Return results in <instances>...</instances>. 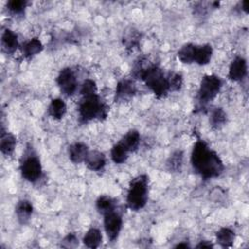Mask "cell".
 Here are the masks:
<instances>
[{
    "mask_svg": "<svg viewBox=\"0 0 249 249\" xmlns=\"http://www.w3.org/2000/svg\"><path fill=\"white\" fill-rule=\"evenodd\" d=\"M84 162L89 169L92 171H99L105 166L106 158L104 154L99 151H89Z\"/></svg>",
    "mask_w": 249,
    "mask_h": 249,
    "instance_id": "cell-11",
    "label": "cell"
},
{
    "mask_svg": "<svg viewBox=\"0 0 249 249\" xmlns=\"http://www.w3.org/2000/svg\"><path fill=\"white\" fill-rule=\"evenodd\" d=\"M96 91H97L96 84L93 80H90V79L85 80L80 89V93L84 97L94 95V94H96Z\"/></svg>",
    "mask_w": 249,
    "mask_h": 249,
    "instance_id": "cell-29",
    "label": "cell"
},
{
    "mask_svg": "<svg viewBox=\"0 0 249 249\" xmlns=\"http://www.w3.org/2000/svg\"><path fill=\"white\" fill-rule=\"evenodd\" d=\"M247 75V62L243 57H235L229 68V78L234 82L242 81Z\"/></svg>",
    "mask_w": 249,
    "mask_h": 249,
    "instance_id": "cell-10",
    "label": "cell"
},
{
    "mask_svg": "<svg viewBox=\"0 0 249 249\" xmlns=\"http://www.w3.org/2000/svg\"><path fill=\"white\" fill-rule=\"evenodd\" d=\"M88 153H89L88 146L82 142L73 143L68 147L69 159L74 163H80L85 161Z\"/></svg>",
    "mask_w": 249,
    "mask_h": 249,
    "instance_id": "cell-12",
    "label": "cell"
},
{
    "mask_svg": "<svg viewBox=\"0 0 249 249\" xmlns=\"http://www.w3.org/2000/svg\"><path fill=\"white\" fill-rule=\"evenodd\" d=\"M188 248L189 245L187 243H178L177 245H175V248Z\"/></svg>",
    "mask_w": 249,
    "mask_h": 249,
    "instance_id": "cell-34",
    "label": "cell"
},
{
    "mask_svg": "<svg viewBox=\"0 0 249 249\" xmlns=\"http://www.w3.org/2000/svg\"><path fill=\"white\" fill-rule=\"evenodd\" d=\"M42 50H43V45L41 41L37 38H32L29 41L25 42L21 48L22 53L26 58H31L35 56L36 54L41 53Z\"/></svg>",
    "mask_w": 249,
    "mask_h": 249,
    "instance_id": "cell-19",
    "label": "cell"
},
{
    "mask_svg": "<svg viewBox=\"0 0 249 249\" xmlns=\"http://www.w3.org/2000/svg\"><path fill=\"white\" fill-rule=\"evenodd\" d=\"M16 145H17L16 137L13 134L4 131V129L2 128L1 140H0V150L2 154L6 156H11L15 151Z\"/></svg>",
    "mask_w": 249,
    "mask_h": 249,
    "instance_id": "cell-17",
    "label": "cell"
},
{
    "mask_svg": "<svg viewBox=\"0 0 249 249\" xmlns=\"http://www.w3.org/2000/svg\"><path fill=\"white\" fill-rule=\"evenodd\" d=\"M248 4H249V2H248V1H243V2L241 3L242 10H244V11H245V13H247V12H248Z\"/></svg>",
    "mask_w": 249,
    "mask_h": 249,
    "instance_id": "cell-33",
    "label": "cell"
},
{
    "mask_svg": "<svg viewBox=\"0 0 249 249\" xmlns=\"http://www.w3.org/2000/svg\"><path fill=\"white\" fill-rule=\"evenodd\" d=\"M84 244L89 248H96L102 242V234L96 228L89 229L83 238Z\"/></svg>",
    "mask_w": 249,
    "mask_h": 249,
    "instance_id": "cell-20",
    "label": "cell"
},
{
    "mask_svg": "<svg viewBox=\"0 0 249 249\" xmlns=\"http://www.w3.org/2000/svg\"><path fill=\"white\" fill-rule=\"evenodd\" d=\"M79 116L82 122L87 123L93 119L103 120L108 113L107 106L100 100L97 94L84 97L79 104Z\"/></svg>",
    "mask_w": 249,
    "mask_h": 249,
    "instance_id": "cell-4",
    "label": "cell"
},
{
    "mask_svg": "<svg viewBox=\"0 0 249 249\" xmlns=\"http://www.w3.org/2000/svg\"><path fill=\"white\" fill-rule=\"evenodd\" d=\"M140 33L134 28L126 30L123 37V43L126 48H134L138 46L140 42Z\"/></svg>",
    "mask_w": 249,
    "mask_h": 249,
    "instance_id": "cell-26",
    "label": "cell"
},
{
    "mask_svg": "<svg viewBox=\"0 0 249 249\" xmlns=\"http://www.w3.org/2000/svg\"><path fill=\"white\" fill-rule=\"evenodd\" d=\"M1 44L3 50L7 53H13L18 47V40L17 34L11 29H5L1 36Z\"/></svg>",
    "mask_w": 249,
    "mask_h": 249,
    "instance_id": "cell-14",
    "label": "cell"
},
{
    "mask_svg": "<svg viewBox=\"0 0 249 249\" xmlns=\"http://www.w3.org/2000/svg\"><path fill=\"white\" fill-rule=\"evenodd\" d=\"M213 245L207 241V240H203V241H200L197 245H196V248H212Z\"/></svg>",
    "mask_w": 249,
    "mask_h": 249,
    "instance_id": "cell-32",
    "label": "cell"
},
{
    "mask_svg": "<svg viewBox=\"0 0 249 249\" xmlns=\"http://www.w3.org/2000/svg\"><path fill=\"white\" fill-rule=\"evenodd\" d=\"M227 122V114L222 108H215L210 115L209 124L213 128H220Z\"/></svg>",
    "mask_w": 249,
    "mask_h": 249,
    "instance_id": "cell-24",
    "label": "cell"
},
{
    "mask_svg": "<svg viewBox=\"0 0 249 249\" xmlns=\"http://www.w3.org/2000/svg\"><path fill=\"white\" fill-rule=\"evenodd\" d=\"M56 83L61 92L66 96L73 95L77 89L76 75L74 71L69 67L61 69L56 78Z\"/></svg>",
    "mask_w": 249,
    "mask_h": 249,
    "instance_id": "cell-7",
    "label": "cell"
},
{
    "mask_svg": "<svg viewBox=\"0 0 249 249\" xmlns=\"http://www.w3.org/2000/svg\"><path fill=\"white\" fill-rule=\"evenodd\" d=\"M120 143L127 150V152H134L137 150L140 143V134L137 130L131 129L123 136Z\"/></svg>",
    "mask_w": 249,
    "mask_h": 249,
    "instance_id": "cell-16",
    "label": "cell"
},
{
    "mask_svg": "<svg viewBox=\"0 0 249 249\" xmlns=\"http://www.w3.org/2000/svg\"><path fill=\"white\" fill-rule=\"evenodd\" d=\"M136 86L135 83L130 79H124L121 80L116 87L115 92V100L116 102L125 101L131 98L136 93Z\"/></svg>",
    "mask_w": 249,
    "mask_h": 249,
    "instance_id": "cell-9",
    "label": "cell"
},
{
    "mask_svg": "<svg viewBox=\"0 0 249 249\" xmlns=\"http://www.w3.org/2000/svg\"><path fill=\"white\" fill-rule=\"evenodd\" d=\"M222 81L216 75H205L200 82L197 91V102L200 107L212 101L220 92Z\"/></svg>",
    "mask_w": 249,
    "mask_h": 249,
    "instance_id": "cell-5",
    "label": "cell"
},
{
    "mask_svg": "<svg viewBox=\"0 0 249 249\" xmlns=\"http://www.w3.org/2000/svg\"><path fill=\"white\" fill-rule=\"evenodd\" d=\"M49 115L55 119L60 120L66 113V104L61 98H54L51 101L48 107Z\"/></svg>",
    "mask_w": 249,
    "mask_h": 249,
    "instance_id": "cell-18",
    "label": "cell"
},
{
    "mask_svg": "<svg viewBox=\"0 0 249 249\" xmlns=\"http://www.w3.org/2000/svg\"><path fill=\"white\" fill-rule=\"evenodd\" d=\"M96 209L103 216L107 213L115 211V201L108 196H101L96 200Z\"/></svg>",
    "mask_w": 249,
    "mask_h": 249,
    "instance_id": "cell-23",
    "label": "cell"
},
{
    "mask_svg": "<svg viewBox=\"0 0 249 249\" xmlns=\"http://www.w3.org/2000/svg\"><path fill=\"white\" fill-rule=\"evenodd\" d=\"M235 238L234 231L230 228H222L216 233V239L218 243L223 247L231 246Z\"/></svg>",
    "mask_w": 249,
    "mask_h": 249,
    "instance_id": "cell-22",
    "label": "cell"
},
{
    "mask_svg": "<svg viewBox=\"0 0 249 249\" xmlns=\"http://www.w3.org/2000/svg\"><path fill=\"white\" fill-rule=\"evenodd\" d=\"M20 172L22 177L31 183L36 182L42 175V165L39 158L34 154L24 156L20 163Z\"/></svg>",
    "mask_w": 249,
    "mask_h": 249,
    "instance_id": "cell-6",
    "label": "cell"
},
{
    "mask_svg": "<svg viewBox=\"0 0 249 249\" xmlns=\"http://www.w3.org/2000/svg\"><path fill=\"white\" fill-rule=\"evenodd\" d=\"M149 180L145 174L133 178L129 184L126 202L127 206L134 211L142 209L148 200Z\"/></svg>",
    "mask_w": 249,
    "mask_h": 249,
    "instance_id": "cell-3",
    "label": "cell"
},
{
    "mask_svg": "<svg viewBox=\"0 0 249 249\" xmlns=\"http://www.w3.org/2000/svg\"><path fill=\"white\" fill-rule=\"evenodd\" d=\"M168 83H169V89L172 91L179 90L183 84V78L178 73H173L168 75Z\"/></svg>",
    "mask_w": 249,
    "mask_h": 249,
    "instance_id": "cell-30",
    "label": "cell"
},
{
    "mask_svg": "<svg viewBox=\"0 0 249 249\" xmlns=\"http://www.w3.org/2000/svg\"><path fill=\"white\" fill-rule=\"evenodd\" d=\"M15 212L18 218V221L24 225L26 223H28V221L30 220L32 213H33V206L31 204V202L29 200L26 199H21L19 200L15 208Z\"/></svg>",
    "mask_w": 249,
    "mask_h": 249,
    "instance_id": "cell-13",
    "label": "cell"
},
{
    "mask_svg": "<svg viewBox=\"0 0 249 249\" xmlns=\"http://www.w3.org/2000/svg\"><path fill=\"white\" fill-rule=\"evenodd\" d=\"M183 163V153L182 151H175L167 160L166 165L170 171L178 172L181 170Z\"/></svg>",
    "mask_w": 249,
    "mask_h": 249,
    "instance_id": "cell-27",
    "label": "cell"
},
{
    "mask_svg": "<svg viewBox=\"0 0 249 249\" xmlns=\"http://www.w3.org/2000/svg\"><path fill=\"white\" fill-rule=\"evenodd\" d=\"M28 2L26 0H11L7 2V10L12 15H21L24 13Z\"/></svg>",
    "mask_w": 249,
    "mask_h": 249,
    "instance_id": "cell-28",
    "label": "cell"
},
{
    "mask_svg": "<svg viewBox=\"0 0 249 249\" xmlns=\"http://www.w3.org/2000/svg\"><path fill=\"white\" fill-rule=\"evenodd\" d=\"M191 163L194 170L204 180L212 179L221 175L224 171V164L216 152L198 139L193 148L191 155Z\"/></svg>",
    "mask_w": 249,
    "mask_h": 249,
    "instance_id": "cell-1",
    "label": "cell"
},
{
    "mask_svg": "<svg viewBox=\"0 0 249 249\" xmlns=\"http://www.w3.org/2000/svg\"><path fill=\"white\" fill-rule=\"evenodd\" d=\"M128 157L127 150L119 142L118 144L114 145L111 150V159L115 163L121 164L124 163Z\"/></svg>",
    "mask_w": 249,
    "mask_h": 249,
    "instance_id": "cell-25",
    "label": "cell"
},
{
    "mask_svg": "<svg viewBox=\"0 0 249 249\" xmlns=\"http://www.w3.org/2000/svg\"><path fill=\"white\" fill-rule=\"evenodd\" d=\"M132 75L141 79L159 98L164 97L168 91H170L168 76L157 65H145L142 60H140L134 65Z\"/></svg>",
    "mask_w": 249,
    "mask_h": 249,
    "instance_id": "cell-2",
    "label": "cell"
},
{
    "mask_svg": "<svg viewBox=\"0 0 249 249\" xmlns=\"http://www.w3.org/2000/svg\"><path fill=\"white\" fill-rule=\"evenodd\" d=\"M79 240L77 236L74 233H68L62 240H61V246L65 248H74L78 246Z\"/></svg>",
    "mask_w": 249,
    "mask_h": 249,
    "instance_id": "cell-31",
    "label": "cell"
},
{
    "mask_svg": "<svg viewBox=\"0 0 249 249\" xmlns=\"http://www.w3.org/2000/svg\"><path fill=\"white\" fill-rule=\"evenodd\" d=\"M123 219L116 211H112L104 215V230L111 241H115L122 230Z\"/></svg>",
    "mask_w": 249,
    "mask_h": 249,
    "instance_id": "cell-8",
    "label": "cell"
},
{
    "mask_svg": "<svg viewBox=\"0 0 249 249\" xmlns=\"http://www.w3.org/2000/svg\"><path fill=\"white\" fill-rule=\"evenodd\" d=\"M196 45L195 44H185L181 49L178 51L177 55L178 58L183 62V63H194L195 60V53H196Z\"/></svg>",
    "mask_w": 249,
    "mask_h": 249,
    "instance_id": "cell-21",
    "label": "cell"
},
{
    "mask_svg": "<svg viewBox=\"0 0 249 249\" xmlns=\"http://www.w3.org/2000/svg\"><path fill=\"white\" fill-rule=\"evenodd\" d=\"M213 53V49L209 44L196 45V53H195V60L194 62L198 65H206L210 62Z\"/></svg>",
    "mask_w": 249,
    "mask_h": 249,
    "instance_id": "cell-15",
    "label": "cell"
}]
</instances>
